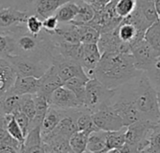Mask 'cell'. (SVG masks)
<instances>
[{
  "mask_svg": "<svg viewBox=\"0 0 160 153\" xmlns=\"http://www.w3.org/2000/svg\"><path fill=\"white\" fill-rule=\"evenodd\" d=\"M130 53L133 57L136 68L143 72L149 67L155 58L160 54L148 44L144 38L140 39L131 45Z\"/></svg>",
  "mask_w": 160,
  "mask_h": 153,
  "instance_id": "ba28073f",
  "label": "cell"
},
{
  "mask_svg": "<svg viewBox=\"0 0 160 153\" xmlns=\"http://www.w3.org/2000/svg\"><path fill=\"white\" fill-rule=\"evenodd\" d=\"M22 152H44L40 126L32 127L25 136Z\"/></svg>",
  "mask_w": 160,
  "mask_h": 153,
  "instance_id": "2e32d148",
  "label": "cell"
},
{
  "mask_svg": "<svg viewBox=\"0 0 160 153\" xmlns=\"http://www.w3.org/2000/svg\"><path fill=\"white\" fill-rule=\"evenodd\" d=\"M66 113V110L59 109L55 107H52L50 105V108L41 122L40 125V132H41V137L47 136L50 134L58 124L60 120L64 117Z\"/></svg>",
  "mask_w": 160,
  "mask_h": 153,
  "instance_id": "e0dca14e",
  "label": "cell"
},
{
  "mask_svg": "<svg viewBox=\"0 0 160 153\" xmlns=\"http://www.w3.org/2000/svg\"><path fill=\"white\" fill-rule=\"evenodd\" d=\"M76 3L79 6V11L74 18L73 21H71L72 23L76 25L84 24L89 22L95 15V10L90 3H87L83 0H75Z\"/></svg>",
  "mask_w": 160,
  "mask_h": 153,
  "instance_id": "cb8c5ba5",
  "label": "cell"
},
{
  "mask_svg": "<svg viewBox=\"0 0 160 153\" xmlns=\"http://www.w3.org/2000/svg\"><path fill=\"white\" fill-rule=\"evenodd\" d=\"M144 39L158 53H160V22H153L144 33Z\"/></svg>",
  "mask_w": 160,
  "mask_h": 153,
  "instance_id": "83f0119b",
  "label": "cell"
},
{
  "mask_svg": "<svg viewBox=\"0 0 160 153\" xmlns=\"http://www.w3.org/2000/svg\"><path fill=\"white\" fill-rule=\"evenodd\" d=\"M39 79H40V88L38 94L46 97L49 101L52 93L56 89L64 85V82L58 76L53 65H51V66Z\"/></svg>",
  "mask_w": 160,
  "mask_h": 153,
  "instance_id": "5bb4252c",
  "label": "cell"
},
{
  "mask_svg": "<svg viewBox=\"0 0 160 153\" xmlns=\"http://www.w3.org/2000/svg\"><path fill=\"white\" fill-rule=\"evenodd\" d=\"M129 95L142 120L157 122L160 121V108L157 89L143 72L134 80L121 86Z\"/></svg>",
  "mask_w": 160,
  "mask_h": 153,
  "instance_id": "7a4b0ae2",
  "label": "cell"
},
{
  "mask_svg": "<svg viewBox=\"0 0 160 153\" xmlns=\"http://www.w3.org/2000/svg\"><path fill=\"white\" fill-rule=\"evenodd\" d=\"M36 0H0V7H12L20 10L33 13Z\"/></svg>",
  "mask_w": 160,
  "mask_h": 153,
  "instance_id": "e575fe53",
  "label": "cell"
},
{
  "mask_svg": "<svg viewBox=\"0 0 160 153\" xmlns=\"http://www.w3.org/2000/svg\"><path fill=\"white\" fill-rule=\"evenodd\" d=\"M127 126L116 130L106 132V147L104 152H119L126 143Z\"/></svg>",
  "mask_w": 160,
  "mask_h": 153,
  "instance_id": "d6986e66",
  "label": "cell"
},
{
  "mask_svg": "<svg viewBox=\"0 0 160 153\" xmlns=\"http://www.w3.org/2000/svg\"><path fill=\"white\" fill-rule=\"evenodd\" d=\"M25 25H26L27 30L33 35L39 34L41 30L43 29L42 19L35 13H32L29 15V17L26 20Z\"/></svg>",
  "mask_w": 160,
  "mask_h": 153,
  "instance_id": "74e56055",
  "label": "cell"
},
{
  "mask_svg": "<svg viewBox=\"0 0 160 153\" xmlns=\"http://www.w3.org/2000/svg\"><path fill=\"white\" fill-rule=\"evenodd\" d=\"M12 115H13L14 119L16 120V122H18V124L20 125V127L22 128V130L23 132V135L25 136L27 135L28 131L31 128V120L22 111H21L20 109L16 110Z\"/></svg>",
  "mask_w": 160,
  "mask_h": 153,
  "instance_id": "f35d334b",
  "label": "cell"
},
{
  "mask_svg": "<svg viewBox=\"0 0 160 153\" xmlns=\"http://www.w3.org/2000/svg\"><path fill=\"white\" fill-rule=\"evenodd\" d=\"M30 14L32 13L12 7H0V33H8L16 26L24 24Z\"/></svg>",
  "mask_w": 160,
  "mask_h": 153,
  "instance_id": "30bf717a",
  "label": "cell"
},
{
  "mask_svg": "<svg viewBox=\"0 0 160 153\" xmlns=\"http://www.w3.org/2000/svg\"><path fill=\"white\" fill-rule=\"evenodd\" d=\"M87 80L82 78H71L66 82H64V86L69 89L74 93L80 103L82 107H84V100H85V85ZM85 108V107H84Z\"/></svg>",
  "mask_w": 160,
  "mask_h": 153,
  "instance_id": "d4e9b609",
  "label": "cell"
},
{
  "mask_svg": "<svg viewBox=\"0 0 160 153\" xmlns=\"http://www.w3.org/2000/svg\"><path fill=\"white\" fill-rule=\"evenodd\" d=\"M17 74L11 64L0 56V96L4 95L12 86Z\"/></svg>",
  "mask_w": 160,
  "mask_h": 153,
  "instance_id": "9a60e30c",
  "label": "cell"
},
{
  "mask_svg": "<svg viewBox=\"0 0 160 153\" xmlns=\"http://www.w3.org/2000/svg\"><path fill=\"white\" fill-rule=\"evenodd\" d=\"M50 104L62 110H69L84 108L82 106L76 95L72 91L65 87L64 85L56 89L51 95Z\"/></svg>",
  "mask_w": 160,
  "mask_h": 153,
  "instance_id": "7c38bea8",
  "label": "cell"
},
{
  "mask_svg": "<svg viewBox=\"0 0 160 153\" xmlns=\"http://www.w3.org/2000/svg\"><path fill=\"white\" fill-rule=\"evenodd\" d=\"M144 73L156 89L160 88V54L155 58Z\"/></svg>",
  "mask_w": 160,
  "mask_h": 153,
  "instance_id": "d6a6232c",
  "label": "cell"
},
{
  "mask_svg": "<svg viewBox=\"0 0 160 153\" xmlns=\"http://www.w3.org/2000/svg\"><path fill=\"white\" fill-rule=\"evenodd\" d=\"M136 7L135 0H116L115 2V11L116 14L124 19L128 16Z\"/></svg>",
  "mask_w": 160,
  "mask_h": 153,
  "instance_id": "d590c367",
  "label": "cell"
},
{
  "mask_svg": "<svg viewBox=\"0 0 160 153\" xmlns=\"http://www.w3.org/2000/svg\"><path fill=\"white\" fill-rule=\"evenodd\" d=\"M158 21H159V22H160V16H159V18H158Z\"/></svg>",
  "mask_w": 160,
  "mask_h": 153,
  "instance_id": "7bdbcfd3",
  "label": "cell"
},
{
  "mask_svg": "<svg viewBox=\"0 0 160 153\" xmlns=\"http://www.w3.org/2000/svg\"><path fill=\"white\" fill-rule=\"evenodd\" d=\"M79 11V6L75 0L62 5L53 15L57 18L59 22H69L74 20Z\"/></svg>",
  "mask_w": 160,
  "mask_h": 153,
  "instance_id": "603a6c76",
  "label": "cell"
},
{
  "mask_svg": "<svg viewBox=\"0 0 160 153\" xmlns=\"http://www.w3.org/2000/svg\"><path fill=\"white\" fill-rule=\"evenodd\" d=\"M155 122L140 120L127 126L126 143L119 152H143L149 144V135Z\"/></svg>",
  "mask_w": 160,
  "mask_h": 153,
  "instance_id": "3957f363",
  "label": "cell"
},
{
  "mask_svg": "<svg viewBox=\"0 0 160 153\" xmlns=\"http://www.w3.org/2000/svg\"><path fill=\"white\" fill-rule=\"evenodd\" d=\"M117 32L121 40L130 44V46L138 40L144 38V34L139 32L133 24L125 21L124 19L117 26Z\"/></svg>",
  "mask_w": 160,
  "mask_h": 153,
  "instance_id": "ffe728a7",
  "label": "cell"
},
{
  "mask_svg": "<svg viewBox=\"0 0 160 153\" xmlns=\"http://www.w3.org/2000/svg\"><path fill=\"white\" fill-rule=\"evenodd\" d=\"M7 131L13 138L18 140L22 145V148H23V142H24L25 136L23 135L22 128L20 127V125L18 124L16 120L14 119L13 115L10 117V119L8 120V122L7 123Z\"/></svg>",
  "mask_w": 160,
  "mask_h": 153,
  "instance_id": "8d00e7d4",
  "label": "cell"
},
{
  "mask_svg": "<svg viewBox=\"0 0 160 153\" xmlns=\"http://www.w3.org/2000/svg\"><path fill=\"white\" fill-rule=\"evenodd\" d=\"M34 97V101H35V105H36V115L35 118L33 119V121L31 122V128L34 126H40L41 122L50 108V101L40 95V94H33ZM30 128V129H31Z\"/></svg>",
  "mask_w": 160,
  "mask_h": 153,
  "instance_id": "44dd1931",
  "label": "cell"
},
{
  "mask_svg": "<svg viewBox=\"0 0 160 153\" xmlns=\"http://www.w3.org/2000/svg\"><path fill=\"white\" fill-rule=\"evenodd\" d=\"M115 89H110L100 82L97 78H91L85 85L84 107L91 113L96 112L105 105L110 104Z\"/></svg>",
  "mask_w": 160,
  "mask_h": 153,
  "instance_id": "277c9868",
  "label": "cell"
},
{
  "mask_svg": "<svg viewBox=\"0 0 160 153\" xmlns=\"http://www.w3.org/2000/svg\"><path fill=\"white\" fill-rule=\"evenodd\" d=\"M20 110L22 111L31 120V122L33 121L36 115V105H35L33 94L21 95Z\"/></svg>",
  "mask_w": 160,
  "mask_h": 153,
  "instance_id": "836d02e7",
  "label": "cell"
},
{
  "mask_svg": "<svg viewBox=\"0 0 160 153\" xmlns=\"http://www.w3.org/2000/svg\"><path fill=\"white\" fill-rule=\"evenodd\" d=\"M88 131H77L69 137V146L72 152L82 153L86 151L88 137L90 136Z\"/></svg>",
  "mask_w": 160,
  "mask_h": 153,
  "instance_id": "484cf974",
  "label": "cell"
},
{
  "mask_svg": "<svg viewBox=\"0 0 160 153\" xmlns=\"http://www.w3.org/2000/svg\"><path fill=\"white\" fill-rule=\"evenodd\" d=\"M101 58V52L97 43H81L79 63L83 67L89 79L94 78V71Z\"/></svg>",
  "mask_w": 160,
  "mask_h": 153,
  "instance_id": "8fae6325",
  "label": "cell"
},
{
  "mask_svg": "<svg viewBox=\"0 0 160 153\" xmlns=\"http://www.w3.org/2000/svg\"><path fill=\"white\" fill-rule=\"evenodd\" d=\"M40 88V79L32 76H17L12 86L7 92L15 95L36 94Z\"/></svg>",
  "mask_w": 160,
  "mask_h": 153,
  "instance_id": "4fadbf2b",
  "label": "cell"
},
{
  "mask_svg": "<svg viewBox=\"0 0 160 153\" xmlns=\"http://www.w3.org/2000/svg\"><path fill=\"white\" fill-rule=\"evenodd\" d=\"M106 147V131L97 130L90 134L85 152H104Z\"/></svg>",
  "mask_w": 160,
  "mask_h": 153,
  "instance_id": "7402d4cb",
  "label": "cell"
},
{
  "mask_svg": "<svg viewBox=\"0 0 160 153\" xmlns=\"http://www.w3.org/2000/svg\"><path fill=\"white\" fill-rule=\"evenodd\" d=\"M92 119L99 130L106 132L116 131L125 127L122 118L110 104L105 105L96 112L92 113Z\"/></svg>",
  "mask_w": 160,
  "mask_h": 153,
  "instance_id": "52a82bcc",
  "label": "cell"
},
{
  "mask_svg": "<svg viewBox=\"0 0 160 153\" xmlns=\"http://www.w3.org/2000/svg\"><path fill=\"white\" fill-rule=\"evenodd\" d=\"M124 20L133 24L138 29V31L142 34H144L147 28L152 24L136 7H135V9L128 16L124 18Z\"/></svg>",
  "mask_w": 160,
  "mask_h": 153,
  "instance_id": "f1b7e54d",
  "label": "cell"
},
{
  "mask_svg": "<svg viewBox=\"0 0 160 153\" xmlns=\"http://www.w3.org/2000/svg\"><path fill=\"white\" fill-rule=\"evenodd\" d=\"M77 26L81 43H98L100 33L96 28L89 25L88 23L80 24Z\"/></svg>",
  "mask_w": 160,
  "mask_h": 153,
  "instance_id": "f546056e",
  "label": "cell"
},
{
  "mask_svg": "<svg viewBox=\"0 0 160 153\" xmlns=\"http://www.w3.org/2000/svg\"><path fill=\"white\" fill-rule=\"evenodd\" d=\"M157 93H158V104H159V108H160V88L157 89Z\"/></svg>",
  "mask_w": 160,
  "mask_h": 153,
  "instance_id": "b9f144b4",
  "label": "cell"
},
{
  "mask_svg": "<svg viewBox=\"0 0 160 153\" xmlns=\"http://www.w3.org/2000/svg\"><path fill=\"white\" fill-rule=\"evenodd\" d=\"M97 44L101 54L106 52L130 53L131 46L130 44L121 40V38L118 36L117 27L109 32L100 34L99 39Z\"/></svg>",
  "mask_w": 160,
  "mask_h": 153,
  "instance_id": "9c48e42d",
  "label": "cell"
},
{
  "mask_svg": "<svg viewBox=\"0 0 160 153\" xmlns=\"http://www.w3.org/2000/svg\"><path fill=\"white\" fill-rule=\"evenodd\" d=\"M136 7L143 14V16L151 22H155L158 20L159 16L158 14L155 0H135Z\"/></svg>",
  "mask_w": 160,
  "mask_h": 153,
  "instance_id": "4316f807",
  "label": "cell"
},
{
  "mask_svg": "<svg viewBox=\"0 0 160 153\" xmlns=\"http://www.w3.org/2000/svg\"><path fill=\"white\" fill-rule=\"evenodd\" d=\"M155 4H156V8L158 11V16H160V0H155Z\"/></svg>",
  "mask_w": 160,
  "mask_h": 153,
  "instance_id": "60d3db41",
  "label": "cell"
},
{
  "mask_svg": "<svg viewBox=\"0 0 160 153\" xmlns=\"http://www.w3.org/2000/svg\"><path fill=\"white\" fill-rule=\"evenodd\" d=\"M42 24H43V29H45L50 33H52L57 28L59 24V21L57 20L55 15H51L42 20Z\"/></svg>",
  "mask_w": 160,
  "mask_h": 153,
  "instance_id": "ab89813d",
  "label": "cell"
},
{
  "mask_svg": "<svg viewBox=\"0 0 160 153\" xmlns=\"http://www.w3.org/2000/svg\"><path fill=\"white\" fill-rule=\"evenodd\" d=\"M143 152H160V121L154 123L149 135V144Z\"/></svg>",
  "mask_w": 160,
  "mask_h": 153,
  "instance_id": "1f68e13d",
  "label": "cell"
},
{
  "mask_svg": "<svg viewBox=\"0 0 160 153\" xmlns=\"http://www.w3.org/2000/svg\"><path fill=\"white\" fill-rule=\"evenodd\" d=\"M78 131H88L90 133L99 130L93 122L92 113L87 109H83L77 117L76 120Z\"/></svg>",
  "mask_w": 160,
  "mask_h": 153,
  "instance_id": "4dcf8cb0",
  "label": "cell"
},
{
  "mask_svg": "<svg viewBox=\"0 0 160 153\" xmlns=\"http://www.w3.org/2000/svg\"><path fill=\"white\" fill-rule=\"evenodd\" d=\"M73 0H36L33 13L38 15L42 20L53 15L55 11L64 4Z\"/></svg>",
  "mask_w": 160,
  "mask_h": 153,
  "instance_id": "ac0fdd59",
  "label": "cell"
},
{
  "mask_svg": "<svg viewBox=\"0 0 160 153\" xmlns=\"http://www.w3.org/2000/svg\"><path fill=\"white\" fill-rule=\"evenodd\" d=\"M143 71L136 68L131 53L106 52L97 65L94 77L110 89H117L141 76Z\"/></svg>",
  "mask_w": 160,
  "mask_h": 153,
  "instance_id": "6da1fadb",
  "label": "cell"
},
{
  "mask_svg": "<svg viewBox=\"0 0 160 153\" xmlns=\"http://www.w3.org/2000/svg\"><path fill=\"white\" fill-rule=\"evenodd\" d=\"M6 59L11 64L17 76H32L35 78H40L51 66L46 63L20 55L8 56Z\"/></svg>",
  "mask_w": 160,
  "mask_h": 153,
  "instance_id": "5b68a950",
  "label": "cell"
},
{
  "mask_svg": "<svg viewBox=\"0 0 160 153\" xmlns=\"http://www.w3.org/2000/svg\"><path fill=\"white\" fill-rule=\"evenodd\" d=\"M52 65L55 67V70L63 82H66L69 79L75 77L82 78L86 80L89 79V77L86 75L83 67L78 61L65 58L57 51L53 54Z\"/></svg>",
  "mask_w": 160,
  "mask_h": 153,
  "instance_id": "8992f818",
  "label": "cell"
}]
</instances>
